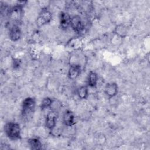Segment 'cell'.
Returning a JSON list of instances; mask_svg holds the SVG:
<instances>
[{
    "label": "cell",
    "mask_w": 150,
    "mask_h": 150,
    "mask_svg": "<svg viewBox=\"0 0 150 150\" xmlns=\"http://www.w3.org/2000/svg\"><path fill=\"white\" fill-rule=\"evenodd\" d=\"M36 107V100L33 97H26L21 105V115L25 120H28L33 114Z\"/></svg>",
    "instance_id": "obj_1"
},
{
    "label": "cell",
    "mask_w": 150,
    "mask_h": 150,
    "mask_svg": "<svg viewBox=\"0 0 150 150\" xmlns=\"http://www.w3.org/2000/svg\"><path fill=\"white\" fill-rule=\"evenodd\" d=\"M4 132L8 138L15 141L21 138V129L19 124L14 122L6 123L4 126Z\"/></svg>",
    "instance_id": "obj_2"
},
{
    "label": "cell",
    "mask_w": 150,
    "mask_h": 150,
    "mask_svg": "<svg viewBox=\"0 0 150 150\" xmlns=\"http://www.w3.org/2000/svg\"><path fill=\"white\" fill-rule=\"evenodd\" d=\"M52 15L50 11H49L46 8L42 9L36 19V22L37 26L40 27L49 23L52 19Z\"/></svg>",
    "instance_id": "obj_3"
},
{
    "label": "cell",
    "mask_w": 150,
    "mask_h": 150,
    "mask_svg": "<svg viewBox=\"0 0 150 150\" xmlns=\"http://www.w3.org/2000/svg\"><path fill=\"white\" fill-rule=\"evenodd\" d=\"M23 16V6L16 4L15 6L10 9L9 11V17L10 19L15 22H19Z\"/></svg>",
    "instance_id": "obj_4"
},
{
    "label": "cell",
    "mask_w": 150,
    "mask_h": 150,
    "mask_svg": "<svg viewBox=\"0 0 150 150\" xmlns=\"http://www.w3.org/2000/svg\"><path fill=\"white\" fill-rule=\"evenodd\" d=\"M57 118V114L56 111L51 110L47 113L45 120V126L48 129L53 130L56 125Z\"/></svg>",
    "instance_id": "obj_5"
},
{
    "label": "cell",
    "mask_w": 150,
    "mask_h": 150,
    "mask_svg": "<svg viewBox=\"0 0 150 150\" xmlns=\"http://www.w3.org/2000/svg\"><path fill=\"white\" fill-rule=\"evenodd\" d=\"M70 26L76 33H80L84 30V26L81 18L79 15H74L71 17Z\"/></svg>",
    "instance_id": "obj_6"
},
{
    "label": "cell",
    "mask_w": 150,
    "mask_h": 150,
    "mask_svg": "<svg viewBox=\"0 0 150 150\" xmlns=\"http://www.w3.org/2000/svg\"><path fill=\"white\" fill-rule=\"evenodd\" d=\"M118 91V87L115 83H107L104 88V93L109 98H111L115 97Z\"/></svg>",
    "instance_id": "obj_7"
},
{
    "label": "cell",
    "mask_w": 150,
    "mask_h": 150,
    "mask_svg": "<svg viewBox=\"0 0 150 150\" xmlns=\"http://www.w3.org/2000/svg\"><path fill=\"white\" fill-rule=\"evenodd\" d=\"M21 35L22 32L19 26L16 24L12 25V26L10 28L9 32L10 39L13 42L18 41L21 38Z\"/></svg>",
    "instance_id": "obj_8"
},
{
    "label": "cell",
    "mask_w": 150,
    "mask_h": 150,
    "mask_svg": "<svg viewBox=\"0 0 150 150\" xmlns=\"http://www.w3.org/2000/svg\"><path fill=\"white\" fill-rule=\"evenodd\" d=\"M71 16L65 12H62L60 14V25L62 29L66 30L70 26Z\"/></svg>",
    "instance_id": "obj_9"
},
{
    "label": "cell",
    "mask_w": 150,
    "mask_h": 150,
    "mask_svg": "<svg viewBox=\"0 0 150 150\" xmlns=\"http://www.w3.org/2000/svg\"><path fill=\"white\" fill-rule=\"evenodd\" d=\"M81 72V66L79 64H71L68 70V77L69 79L74 80L79 77Z\"/></svg>",
    "instance_id": "obj_10"
},
{
    "label": "cell",
    "mask_w": 150,
    "mask_h": 150,
    "mask_svg": "<svg viewBox=\"0 0 150 150\" xmlns=\"http://www.w3.org/2000/svg\"><path fill=\"white\" fill-rule=\"evenodd\" d=\"M75 117L72 111L70 110L66 111L63 115V122L67 127L73 126L75 124Z\"/></svg>",
    "instance_id": "obj_11"
},
{
    "label": "cell",
    "mask_w": 150,
    "mask_h": 150,
    "mask_svg": "<svg viewBox=\"0 0 150 150\" xmlns=\"http://www.w3.org/2000/svg\"><path fill=\"white\" fill-rule=\"evenodd\" d=\"M28 145L32 150H40L42 149V144L37 138H31L29 139Z\"/></svg>",
    "instance_id": "obj_12"
},
{
    "label": "cell",
    "mask_w": 150,
    "mask_h": 150,
    "mask_svg": "<svg viewBox=\"0 0 150 150\" xmlns=\"http://www.w3.org/2000/svg\"><path fill=\"white\" fill-rule=\"evenodd\" d=\"M98 81L97 74L93 71H90L87 78V83L90 87H95L97 86Z\"/></svg>",
    "instance_id": "obj_13"
},
{
    "label": "cell",
    "mask_w": 150,
    "mask_h": 150,
    "mask_svg": "<svg viewBox=\"0 0 150 150\" xmlns=\"http://www.w3.org/2000/svg\"><path fill=\"white\" fill-rule=\"evenodd\" d=\"M77 94L80 99H86L88 96V89L87 87L85 86L80 87L77 90Z\"/></svg>",
    "instance_id": "obj_14"
},
{
    "label": "cell",
    "mask_w": 150,
    "mask_h": 150,
    "mask_svg": "<svg viewBox=\"0 0 150 150\" xmlns=\"http://www.w3.org/2000/svg\"><path fill=\"white\" fill-rule=\"evenodd\" d=\"M115 32L118 36L121 38L125 37L127 33V28L123 25H117L115 28Z\"/></svg>",
    "instance_id": "obj_15"
},
{
    "label": "cell",
    "mask_w": 150,
    "mask_h": 150,
    "mask_svg": "<svg viewBox=\"0 0 150 150\" xmlns=\"http://www.w3.org/2000/svg\"><path fill=\"white\" fill-rule=\"evenodd\" d=\"M52 103H53V101L50 98L45 97L42 100L41 104H40L41 110L43 111V110H46L48 108H50L52 106Z\"/></svg>",
    "instance_id": "obj_16"
},
{
    "label": "cell",
    "mask_w": 150,
    "mask_h": 150,
    "mask_svg": "<svg viewBox=\"0 0 150 150\" xmlns=\"http://www.w3.org/2000/svg\"><path fill=\"white\" fill-rule=\"evenodd\" d=\"M13 67L14 68H18L20 66V62L19 61V60H13Z\"/></svg>",
    "instance_id": "obj_17"
}]
</instances>
